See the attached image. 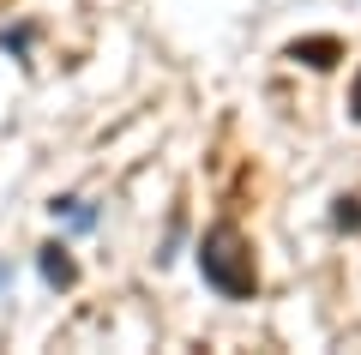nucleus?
Returning a JSON list of instances; mask_svg holds the SVG:
<instances>
[{
	"instance_id": "1",
	"label": "nucleus",
	"mask_w": 361,
	"mask_h": 355,
	"mask_svg": "<svg viewBox=\"0 0 361 355\" xmlns=\"http://www.w3.org/2000/svg\"><path fill=\"white\" fill-rule=\"evenodd\" d=\"M199 271H205V283L217 295H229V301H247V295L259 289L253 253H247V241H241L235 223H211L205 229V241H199Z\"/></svg>"
},
{
	"instance_id": "2",
	"label": "nucleus",
	"mask_w": 361,
	"mask_h": 355,
	"mask_svg": "<svg viewBox=\"0 0 361 355\" xmlns=\"http://www.w3.org/2000/svg\"><path fill=\"white\" fill-rule=\"evenodd\" d=\"M42 277H49L54 289H66V283L78 277V271H73V259H66V247H42Z\"/></svg>"
},
{
	"instance_id": "3",
	"label": "nucleus",
	"mask_w": 361,
	"mask_h": 355,
	"mask_svg": "<svg viewBox=\"0 0 361 355\" xmlns=\"http://www.w3.org/2000/svg\"><path fill=\"white\" fill-rule=\"evenodd\" d=\"M289 61H307V66H331V61H337V42H331V37H319V42H295V49H289Z\"/></svg>"
},
{
	"instance_id": "4",
	"label": "nucleus",
	"mask_w": 361,
	"mask_h": 355,
	"mask_svg": "<svg viewBox=\"0 0 361 355\" xmlns=\"http://www.w3.org/2000/svg\"><path fill=\"white\" fill-rule=\"evenodd\" d=\"M355 114H361V85H355Z\"/></svg>"
}]
</instances>
